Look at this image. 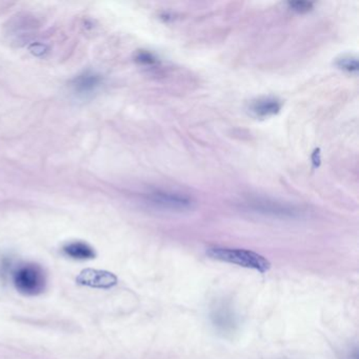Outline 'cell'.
Here are the masks:
<instances>
[{"label": "cell", "instance_id": "cell-1", "mask_svg": "<svg viewBox=\"0 0 359 359\" xmlns=\"http://www.w3.org/2000/svg\"><path fill=\"white\" fill-rule=\"evenodd\" d=\"M207 254L213 259L253 269L260 273H266L271 268L270 262L264 256L248 250L211 248L208 250Z\"/></svg>", "mask_w": 359, "mask_h": 359}, {"label": "cell", "instance_id": "cell-2", "mask_svg": "<svg viewBox=\"0 0 359 359\" xmlns=\"http://www.w3.org/2000/svg\"><path fill=\"white\" fill-rule=\"evenodd\" d=\"M13 283L20 293L39 295L47 287V276L39 264L28 262L20 264L13 273Z\"/></svg>", "mask_w": 359, "mask_h": 359}, {"label": "cell", "instance_id": "cell-3", "mask_svg": "<svg viewBox=\"0 0 359 359\" xmlns=\"http://www.w3.org/2000/svg\"><path fill=\"white\" fill-rule=\"evenodd\" d=\"M149 199L152 201L153 205L163 209L172 210V211H186L191 209L193 205V201L187 195L180 194V193L163 192V191H157V192L151 193L149 195Z\"/></svg>", "mask_w": 359, "mask_h": 359}, {"label": "cell", "instance_id": "cell-4", "mask_svg": "<svg viewBox=\"0 0 359 359\" xmlns=\"http://www.w3.org/2000/svg\"><path fill=\"white\" fill-rule=\"evenodd\" d=\"M76 280L81 285L93 287H104V289H109L117 283L116 276L112 273L91 270V269L83 271L77 277Z\"/></svg>", "mask_w": 359, "mask_h": 359}, {"label": "cell", "instance_id": "cell-5", "mask_svg": "<svg viewBox=\"0 0 359 359\" xmlns=\"http://www.w3.org/2000/svg\"><path fill=\"white\" fill-rule=\"evenodd\" d=\"M212 323L222 333H232L236 327L234 312L226 304H219L211 314Z\"/></svg>", "mask_w": 359, "mask_h": 359}, {"label": "cell", "instance_id": "cell-6", "mask_svg": "<svg viewBox=\"0 0 359 359\" xmlns=\"http://www.w3.org/2000/svg\"><path fill=\"white\" fill-rule=\"evenodd\" d=\"M102 85V77L96 73L86 72L79 75L71 83L73 91L77 95H89L94 93Z\"/></svg>", "mask_w": 359, "mask_h": 359}, {"label": "cell", "instance_id": "cell-7", "mask_svg": "<svg viewBox=\"0 0 359 359\" xmlns=\"http://www.w3.org/2000/svg\"><path fill=\"white\" fill-rule=\"evenodd\" d=\"M281 109V102L275 98H262V100H256L251 104V112L255 115L256 117H266L273 116L279 113Z\"/></svg>", "mask_w": 359, "mask_h": 359}, {"label": "cell", "instance_id": "cell-8", "mask_svg": "<svg viewBox=\"0 0 359 359\" xmlns=\"http://www.w3.org/2000/svg\"><path fill=\"white\" fill-rule=\"evenodd\" d=\"M62 251L69 257L74 258V259H93L96 255L93 248L83 241H73V243H67Z\"/></svg>", "mask_w": 359, "mask_h": 359}, {"label": "cell", "instance_id": "cell-9", "mask_svg": "<svg viewBox=\"0 0 359 359\" xmlns=\"http://www.w3.org/2000/svg\"><path fill=\"white\" fill-rule=\"evenodd\" d=\"M336 66L346 72L356 73L358 71V62L356 57L351 55H344L336 60Z\"/></svg>", "mask_w": 359, "mask_h": 359}, {"label": "cell", "instance_id": "cell-10", "mask_svg": "<svg viewBox=\"0 0 359 359\" xmlns=\"http://www.w3.org/2000/svg\"><path fill=\"white\" fill-rule=\"evenodd\" d=\"M136 62L140 64L144 65V66H153L156 64L157 58L153 55L150 52L140 51L135 56Z\"/></svg>", "mask_w": 359, "mask_h": 359}, {"label": "cell", "instance_id": "cell-11", "mask_svg": "<svg viewBox=\"0 0 359 359\" xmlns=\"http://www.w3.org/2000/svg\"><path fill=\"white\" fill-rule=\"evenodd\" d=\"M287 5L291 10L300 14L308 13L313 9V4L309 1H290Z\"/></svg>", "mask_w": 359, "mask_h": 359}, {"label": "cell", "instance_id": "cell-12", "mask_svg": "<svg viewBox=\"0 0 359 359\" xmlns=\"http://www.w3.org/2000/svg\"><path fill=\"white\" fill-rule=\"evenodd\" d=\"M31 52L35 54L37 56L43 55V54L47 52V49H46V46L41 45V43H36V45H32V47L30 48Z\"/></svg>", "mask_w": 359, "mask_h": 359}, {"label": "cell", "instance_id": "cell-13", "mask_svg": "<svg viewBox=\"0 0 359 359\" xmlns=\"http://www.w3.org/2000/svg\"><path fill=\"white\" fill-rule=\"evenodd\" d=\"M312 163L313 167L318 168L320 165L321 158H320V149H316V150L313 152L312 154Z\"/></svg>", "mask_w": 359, "mask_h": 359}]
</instances>
